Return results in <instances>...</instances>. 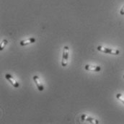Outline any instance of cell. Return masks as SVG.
Returning a JSON list of instances; mask_svg holds the SVG:
<instances>
[{"label":"cell","mask_w":124,"mask_h":124,"mask_svg":"<svg viewBox=\"0 0 124 124\" xmlns=\"http://www.w3.org/2000/svg\"></svg>","instance_id":"11"},{"label":"cell","mask_w":124,"mask_h":124,"mask_svg":"<svg viewBox=\"0 0 124 124\" xmlns=\"http://www.w3.org/2000/svg\"><path fill=\"white\" fill-rule=\"evenodd\" d=\"M32 79H33V81H34V82L35 83V85H36L37 88L38 89V90H39V91H43V90H44V87H43L42 83L40 82V78H39L38 76L35 75V76H33Z\"/></svg>","instance_id":"4"},{"label":"cell","mask_w":124,"mask_h":124,"mask_svg":"<svg viewBox=\"0 0 124 124\" xmlns=\"http://www.w3.org/2000/svg\"><path fill=\"white\" fill-rule=\"evenodd\" d=\"M120 14L121 15H124V5L123 6V7L121 9V10H120Z\"/></svg>","instance_id":"10"},{"label":"cell","mask_w":124,"mask_h":124,"mask_svg":"<svg viewBox=\"0 0 124 124\" xmlns=\"http://www.w3.org/2000/svg\"><path fill=\"white\" fill-rule=\"evenodd\" d=\"M97 49L100 52H102L105 54H112V55H118L120 54V51H118V50L105 48V47H102L101 46H98Z\"/></svg>","instance_id":"1"},{"label":"cell","mask_w":124,"mask_h":124,"mask_svg":"<svg viewBox=\"0 0 124 124\" xmlns=\"http://www.w3.org/2000/svg\"><path fill=\"white\" fill-rule=\"evenodd\" d=\"M116 97H117L118 100H119L120 101H121V102L124 104V96L122 94H121V93L117 94H116Z\"/></svg>","instance_id":"9"},{"label":"cell","mask_w":124,"mask_h":124,"mask_svg":"<svg viewBox=\"0 0 124 124\" xmlns=\"http://www.w3.org/2000/svg\"><path fill=\"white\" fill-rule=\"evenodd\" d=\"M5 78L12 85L13 87H15V88L19 87V86H20L19 83L13 78V77H12V75H10L9 74H5Z\"/></svg>","instance_id":"3"},{"label":"cell","mask_w":124,"mask_h":124,"mask_svg":"<svg viewBox=\"0 0 124 124\" xmlns=\"http://www.w3.org/2000/svg\"><path fill=\"white\" fill-rule=\"evenodd\" d=\"M85 69L87 71H100L101 70L100 66H93V65H86Z\"/></svg>","instance_id":"5"},{"label":"cell","mask_w":124,"mask_h":124,"mask_svg":"<svg viewBox=\"0 0 124 124\" xmlns=\"http://www.w3.org/2000/svg\"><path fill=\"white\" fill-rule=\"evenodd\" d=\"M82 119L83 120V121H90V123H95V124H98V121H97V120H94L93 118H91V117H90V116H85V115H82Z\"/></svg>","instance_id":"7"},{"label":"cell","mask_w":124,"mask_h":124,"mask_svg":"<svg viewBox=\"0 0 124 124\" xmlns=\"http://www.w3.org/2000/svg\"><path fill=\"white\" fill-rule=\"evenodd\" d=\"M69 49L68 46H64L63 50V55H62V66L63 67L66 66L68 63V59H69Z\"/></svg>","instance_id":"2"},{"label":"cell","mask_w":124,"mask_h":124,"mask_svg":"<svg viewBox=\"0 0 124 124\" xmlns=\"http://www.w3.org/2000/svg\"><path fill=\"white\" fill-rule=\"evenodd\" d=\"M8 43V41H7V40H2V42L1 43V46H0V51H2L4 48V47L7 46V44Z\"/></svg>","instance_id":"8"},{"label":"cell","mask_w":124,"mask_h":124,"mask_svg":"<svg viewBox=\"0 0 124 124\" xmlns=\"http://www.w3.org/2000/svg\"><path fill=\"white\" fill-rule=\"evenodd\" d=\"M35 40H35V38H31L27 39V40H21L20 43V46H25L29 45V44H31V43H35Z\"/></svg>","instance_id":"6"}]
</instances>
